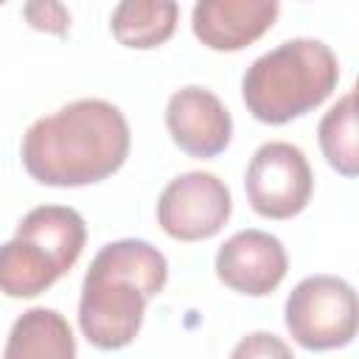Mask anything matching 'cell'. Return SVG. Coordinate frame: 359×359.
Returning <instances> with one entry per match:
<instances>
[{"label":"cell","mask_w":359,"mask_h":359,"mask_svg":"<svg viewBox=\"0 0 359 359\" xmlns=\"http://www.w3.org/2000/svg\"><path fill=\"white\" fill-rule=\"evenodd\" d=\"M87 227L67 205H39L28 210L14 238L0 244V292L8 297H36L50 289L79 261Z\"/></svg>","instance_id":"cell-4"},{"label":"cell","mask_w":359,"mask_h":359,"mask_svg":"<svg viewBox=\"0 0 359 359\" xmlns=\"http://www.w3.org/2000/svg\"><path fill=\"white\" fill-rule=\"evenodd\" d=\"M356 292L337 275L303 278L286 297L283 320L306 351L342 348L356 337Z\"/></svg>","instance_id":"cell-5"},{"label":"cell","mask_w":359,"mask_h":359,"mask_svg":"<svg viewBox=\"0 0 359 359\" xmlns=\"http://www.w3.org/2000/svg\"><path fill=\"white\" fill-rule=\"evenodd\" d=\"M244 191L250 208L264 219H292L303 213L314 191V174L303 149L286 140L258 146L244 174Z\"/></svg>","instance_id":"cell-6"},{"label":"cell","mask_w":359,"mask_h":359,"mask_svg":"<svg viewBox=\"0 0 359 359\" xmlns=\"http://www.w3.org/2000/svg\"><path fill=\"white\" fill-rule=\"evenodd\" d=\"M180 20L174 0H123L112 8V36L135 50H151L171 39Z\"/></svg>","instance_id":"cell-12"},{"label":"cell","mask_w":359,"mask_h":359,"mask_svg":"<svg viewBox=\"0 0 359 359\" xmlns=\"http://www.w3.org/2000/svg\"><path fill=\"white\" fill-rule=\"evenodd\" d=\"M289 255L266 230H238L216 252V278L238 294H272L286 278Z\"/></svg>","instance_id":"cell-8"},{"label":"cell","mask_w":359,"mask_h":359,"mask_svg":"<svg viewBox=\"0 0 359 359\" xmlns=\"http://www.w3.org/2000/svg\"><path fill=\"white\" fill-rule=\"evenodd\" d=\"M230 359H294V356L280 337L269 331H252L236 342Z\"/></svg>","instance_id":"cell-14"},{"label":"cell","mask_w":359,"mask_h":359,"mask_svg":"<svg viewBox=\"0 0 359 359\" xmlns=\"http://www.w3.org/2000/svg\"><path fill=\"white\" fill-rule=\"evenodd\" d=\"M165 126L174 146L199 160L222 154L233 137V118L227 107L216 93L199 84L171 93L165 104Z\"/></svg>","instance_id":"cell-9"},{"label":"cell","mask_w":359,"mask_h":359,"mask_svg":"<svg viewBox=\"0 0 359 359\" xmlns=\"http://www.w3.org/2000/svg\"><path fill=\"white\" fill-rule=\"evenodd\" d=\"M230 210V188L216 174L185 171L163 188L157 199V224L177 241H202L227 224Z\"/></svg>","instance_id":"cell-7"},{"label":"cell","mask_w":359,"mask_h":359,"mask_svg":"<svg viewBox=\"0 0 359 359\" xmlns=\"http://www.w3.org/2000/svg\"><path fill=\"white\" fill-rule=\"evenodd\" d=\"M337 53L323 39L294 36L247 67L241 98L255 121L280 126L317 109L337 90Z\"/></svg>","instance_id":"cell-3"},{"label":"cell","mask_w":359,"mask_h":359,"mask_svg":"<svg viewBox=\"0 0 359 359\" xmlns=\"http://www.w3.org/2000/svg\"><path fill=\"white\" fill-rule=\"evenodd\" d=\"M320 149L331 168L342 177L359 174V140H356V95L348 90L320 121L317 126Z\"/></svg>","instance_id":"cell-13"},{"label":"cell","mask_w":359,"mask_h":359,"mask_svg":"<svg viewBox=\"0 0 359 359\" xmlns=\"http://www.w3.org/2000/svg\"><path fill=\"white\" fill-rule=\"evenodd\" d=\"M278 11V0H199L191 28L210 50H241L272 28Z\"/></svg>","instance_id":"cell-10"},{"label":"cell","mask_w":359,"mask_h":359,"mask_svg":"<svg viewBox=\"0 0 359 359\" xmlns=\"http://www.w3.org/2000/svg\"><path fill=\"white\" fill-rule=\"evenodd\" d=\"M129 123L104 98H79L36 118L22 135L25 171L50 188H81L112 177L129 157Z\"/></svg>","instance_id":"cell-1"},{"label":"cell","mask_w":359,"mask_h":359,"mask_svg":"<svg viewBox=\"0 0 359 359\" xmlns=\"http://www.w3.org/2000/svg\"><path fill=\"white\" fill-rule=\"evenodd\" d=\"M168 280L165 255L143 238H118L104 244L81 283L79 328L90 345L118 351L135 342L143 325L146 303Z\"/></svg>","instance_id":"cell-2"},{"label":"cell","mask_w":359,"mask_h":359,"mask_svg":"<svg viewBox=\"0 0 359 359\" xmlns=\"http://www.w3.org/2000/svg\"><path fill=\"white\" fill-rule=\"evenodd\" d=\"M3 359H76V339L56 309L34 306L14 320Z\"/></svg>","instance_id":"cell-11"},{"label":"cell","mask_w":359,"mask_h":359,"mask_svg":"<svg viewBox=\"0 0 359 359\" xmlns=\"http://www.w3.org/2000/svg\"><path fill=\"white\" fill-rule=\"evenodd\" d=\"M22 14H25L28 25L36 28V31H48V34H59L62 36L70 28V11L62 3H50V0H45V3H25Z\"/></svg>","instance_id":"cell-15"}]
</instances>
